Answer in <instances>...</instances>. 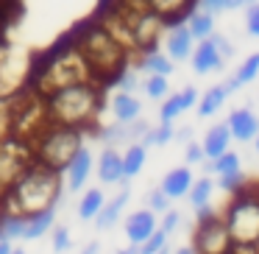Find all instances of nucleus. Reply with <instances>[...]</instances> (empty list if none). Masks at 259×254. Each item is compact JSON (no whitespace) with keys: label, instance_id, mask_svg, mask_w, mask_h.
<instances>
[{"label":"nucleus","instance_id":"nucleus-3","mask_svg":"<svg viewBox=\"0 0 259 254\" xmlns=\"http://www.w3.org/2000/svg\"><path fill=\"white\" fill-rule=\"evenodd\" d=\"M51 123L70 126L84 134L98 131L103 112V87L101 84H75L67 90H59L48 98Z\"/></svg>","mask_w":259,"mask_h":254},{"label":"nucleus","instance_id":"nucleus-39","mask_svg":"<svg viewBox=\"0 0 259 254\" xmlns=\"http://www.w3.org/2000/svg\"><path fill=\"white\" fill-rule=\"evenodd\" d=\"M73 246V237H70V229L67 226H53V251L56 254H64L67 248Z\"/></svg>","mask_w":259,"mask_h":254},{"label":"nucleus","instance_id":"nucleus-50","mask_svg":"<svg viewBox=\"0 0 259 254\" xmlns=\"http://www.w3.org/2000/svg\"><path fill=\"white\" fill-rule=\"evenodd\" d=\"M81 254H98V243H87L84 251H81Z\"/></svg>","mask_w":259,"mask_h":254},{"label":"nucleus","instance_id":"nucleus-1","mask_svg":"<svg viewBox=\"0 0 259 254\" xmlns=\"http://www.w3.org/2000/svg\"><path fill=\"white\" fill-rule=\"evenodd\" d=\"M75 84H98V79L92 73L90 62H87V56L81 53V48L75 45V40L67 37L34 62L28 87L34 92H39L42 98H51L53 92Z\"/></svg>","mask_w":259,"mask_h":254},{"label":"nucleus","instance_id":"nucleus-48","mask_svg":"<svg viewBox=\"0 0 259 254\" xmlns=\"http://www.w3.org/2000/svg\"><path fill=\"white\" fill-rule=\"evenodd\" d=\"M117 254H140V246H134V243H131V246H125V248H120Z\"/></svg>","mask_w":259,"mask_h":254},{"label":"nucleus","instance_id":"nucleus-6","mask_svg":"<svg viewBox=\"0 0 259 254\" xmlns=\"http://www.w3.org/2000/svg\"><path fill=\"white\" fill-rule=\"evenodd\" d=\"M31 148H34V162L45 165V168L56 170V173H64L67 165L73 162V157L84 148V131L51 123L31 142Z\"/></svg>","mask_w":259,"mask_h":254},{"label":"nucleus","instance_id":"nucleus-32","mask_svg":"<svg viewBox=\"0 0 259 254\" xmlns=\"http://www.w3.org/2000/svg\"><path fill=\"white\" fill-rule=\"evenodd\" d=\"M114 90L117 92H134V90H140L142 87V81H140V67H134V64H128V67L123 70V73L114 79Z\"/></svg>","mask_w":259,"mask_h":254},{"label":"nucleus","instance_id":"nucleus-38","mask_svg":"<svg viewBox=\"0 0 259 254\" xmlns=\"http://www.w3.org/2000/svg\"><path fill=\"white\" fill-rule=\"evenodd\" d=\"M145 204H148V209H151V212H162V215L170 209V198L162 193V187H156V190L148 193V196H145Z\"/></svg>","mask_w":259,"mask_h":254},{"label":"nucleus","instance_id":"nucleus-8","mask_svg":"<svg viewBox=\"0 0 259 254\" xmlns=\"http://www.w3.org/2000/svg\"><path fill=\"white\" fill-rule=\"evenodd\" d=\"M34 62L25 51L0 42V98H14L31 84Z\"/></svg>","mask_w":259,"mask_h":254},{"label":"nucleus","instance_id":"nucleus-30","mask_svg":"<svg viewBox=\"0 0 259 254\" xmlns=\"http://www.w3.org/2000/svg\"><path fill=\"white\" fill-rule=\"evenodd\" d=\"M95 137L103 142V148H114L117 142L125 140V126L117 123V120H114V123H103V126H98Z\"/></svg>","mask_w":259,"mask_h":254},{"label":"nucleus","instance_id":"nucleus-9","mask_svg":"<svg viewBox=\"0 0 259 254\" xmlns=\"http://www.w3.org/2000/svg\"><path fill=\"white\" fill-rule=\"evenodd\" d=\"M34 165V148L31 142H23L17 137L0 140V198L6 196V190Z\"/></svg>","mask_w":259,"mask_h":254},{"label":"nucleus","instance_id":"nucleus-44","mask_svg":"<svg viewBox=\"0 0 259 254\" xmlns=\"http://www.w3.org/2000/svg\"><path fill=\"white\" fill-rule=\"evenodd\" d=\"M179 224H181V212H179V209H167V212L162 215V221H159V229H164L170 235Z\"/></svg>","mask_w":259,"mask_h":254},{"label":"nucleus","instance_id":"nucleus-42","mask_svg":"<svg viewBox=\"0 0 259 254\" xmlns=\"http://www.w3.org/2000/svg\"><path fill=\"white\" fill-rule=\"evenodd\" d=\"M209 40H212V42H214V48L220 51L223 62H229V59L234 56V45H231V40H229V37H223V34H212Z\"/></svg>","mask_w":259,"mask_h":254},{"label":"nucleus","instance_id":"nucleus-7","mask_svg":"<svg viewBox=\"0 0 259 254\" xmlns=\"http://www.w3.org/2000/svg\"><path fill=\"white\" fill-rule=\"evenodd\" d=\"M14 101V118H12V137L23 142H34L42 131L51 126V112H48V98L25 87L23 92L12 98Z\"/></svg>","mask_w":259,"mask_h":254},{"label":"nucleus","instance_id":"nucleus-25","mask_svg":"<svg viewBox=\"0 0 259 254\" xmlns=\"http://www.w3.org/2000/svg\"><path fill=\"white\" fill-rule=\"evenodd\" d=\"M226 98H229V92H226L223 84L209 87V90L201 95V101H198V118H212L214 112H220V106L226 103Z\"/></svg>","mask_w":259,"mask_h":254},{"label":"nucleus","instance_id":"nucleus-16","mask_svg":"<svg viewBox=\"0 0 259 254\" xmlns=\"http://www.w3.org/2000/svg\"><path fill=\"white\" fill-rule=\"evenodd\" d=\"M223 56H220V51L214 48L212 40H203L195 45V51H192V70H195L198 76H209L214 73V70L223 67Z\"/></svg>","mask_w":259,"mask_h":254},{"label":"nucleus","instance_id":"nucleus-31","mask_svg":"<svg viewBox=\"0 0 259 254\" xmlns=\"http://www.w3.org/2000/svg\"><path fill=\"white\" fill-rule=\"evenodd\" d=\"M142 90H145V95L153 98V101H164V98L170 95V81L164 79V76H145Z\"/></svg>","mask_w":259,"mask_h":254},{"label":"nucleus","instance_id":"nucleus-10","mask_svg":"<svg viewBox=\"0 0 259 254\" xmlns=\"http://www.w3.org/2000/svg\"><path fill=\"white\" fill-rule=\"evenodd\" d=\"M192 248L198 254H231L234 243L226 229L223 215H212L206 221H195V232H192Z\"/></svg>","mask_w":259,"mask_h":254},{"label":"nucleus","instance_id":"nucleus-34","mask_svg":"<svg viewBox=\"0 0 259 254\" xmlns=\"http://www.w3.org/2000/svg\"><path fill=\"white\" fill-rule=\"evenodd\" d=\"M181 112H184V103H181L179 92H173V95H167L162 101V106H159V123H173Z\"/></svg>","mask_w":259,"mask_h":254},{"label":"nucleus","instance_id":"nucleus-35","mask_svg":"<svg viewBox=\"0 0 259 254\" xmlns=\"http://www.w3.org/2000/svg\"><path fill=\"white\" fill-rule=\"evenodd\" d=\"M237 170H242V162H240V154H237V151H226L223 157L214 159V173H218V176L237 173Z\"/></svg>","mask_w":259,"mask_h":254},{"label":"nucleus","instance_id":"nucleus-19","mask_svg":"<svg viewBox=\"0 0 259 254\" xmlns=\"http://www.w3.org/2000/svg\"><path fill=\"white\" fill-rule=\"evenodd\" d=\"M192 185H195V179H192V170L190 168H173L164 173L162 179V193L167 198H184L187 193L192 190Z\"/></svg>","mask_w":259,"mask_h":254},{"label":"nucleus","instance_id":"nucleus-36","mask_svg":"<svg viewBox=\"0 0 259 254\" xmlns=\"http://www.w3.org/2000/svg\"><path fill=\"white\" fill-rule=\"evenodd\" d=\"M12 118H14V101L0 98V140L12 137Z\"/></svg>","mask_w":259,"mask_h":254},{"label":"nucleus","instance_id":"nucleus-40","mask_svg":"<svg viewBox=\"0 0 259 254\" xmlns=\"http://www.w3.org/2000/svg\"><path fill=\"white\" fill-rule=\"evenodd\" d=\"M220 190H226V193H240L242 187H245V176H242V170H237V173H226V176H220Z\"/></svg>","mask_w":259,"mask_h":254},{"label":"nucleus","instance_id":"nucleus-22","mask_svg":"<svg viewBox=\"0 0 259 254\" xmlns=\"http://www.w3.org/2000/svg\"><path fill=\"white\" fill-rule=\"evenodd\" d=\"M134 67H140V70H145L148 76H164V79H170L173 76V59L167 56L164 51H148V53H142L140 56V62L134 64Z\"/></svg>","mask_w":259,"mask_h":254},{"label":"nucleus","instance_id":"nucleus-56","mask_svg":"<svg viewBox=\"0 0 259 254\" xmlns=\"http://www.w3.org/2000/svg\"><path fill=\"white\" fill-rule=\"evenodd\" d=\"M159 254H170V248H162V251H159Z\"/></svg>","mask_w":259,"mask_h":254},{"label":"nucleus","instance_id":"nucleus-33","mask_svg":"<svg viewBox=\"0 0 259 254\" xmlns=\"http://www.w3.org/2000/svg\"><path fill=\"white\" fill-rule=\"evenodd\" d=\"M256 76H259V53H251V56H248L245 62L234 70V79H237V84H240V87H245V84H251Z\"/></svg>","mask_w":259,"mask_h":254},{"label":"nucleus","instance_id":"nucleus-23","mask_svg":"<svg viewBox=\"0 0 259 254\" xmlns=\"http://www.w3.org/2000/svg\"><path fill=\"white\" fill-rule=\"evenodd\" d=\"M187 28H190L192 40L195 42H203L214 34V14L203 12V9H195V12L187 17Z\"/></svg>","mask_w":259,"mask_h":254},{"label":"nucleus","instance_id":"nucleus-49","mask_svg":"<svg viewBox=\"0 0 259 254\" xmlns=\"http://www.w3.org/2000/svg\"><path fill=\"white\" fill-rule=\"evenodd\" d=\"M14 248H12V243L9 240H0V254H12Z\"/></svg>","mask_w":259,"mask_h":254},{"label":"nucleus","instance_id":"nucleus-4","mask_svg":"<svg viewBox=\"0 0 259 254\" xmlns=\"http://www.w3.org/2000/svg\"><path fill=\"white\" fill-rule=\"evenodd\" d=\"M73 40L81 48V53L87 56V62H90V67L101 87H112L114 79L131 64V56L112 40V34L95 17L87 20L81 28H75Z\"/></svg>","mask_w":259,"mask_h":254},{"label":"nucleus","instance_id":"nucleus-26","mask_svg":"<svg viewBox=\"0 0 259 254\" xmlns=\"http://www.w3.org/2000/svg\"><path fill=\"white\" fill-rule=\"evenodd\" d=\"M103 204H106L103 190H98V187L87 190L84 196H81V204H78V218H81V221H95L98 215H101Z\"/></svg>","mask_w":259,"mask_h":254},{"label":"nucleus","instance_id":"nucleus-54","mask_svg":"<svg viewBox=\"0 0 259 254\" xmlns=\"http://www.w3.org/2000/svg\"><path fill=\"white\" fill-rule=\"evenodd\" d=\"M253 146H256V154H259V134H256V140H253Z\"/></svg>","mask_w":259,"mask_h":254},{"label":"nucleus","instance_id":"nucleus-15","mask_svg":"<svg viewBox=\"0 0 259 254\" xmlns=\"http://www.w3.org/2000/svg\"><path fill=\"white\" fill-rule=\"evenodd\" d=\"M226 126H229L231 137H234L237 142L256 140V134H259V118H256V115H253L248 106L234 109V112L229 115V120H226Z\"/></svg>","mask_w":259,"mask_h":254},{"label":"nucleus","instance_id":"nucleus-18","mask_svg":"<svg viewBox=\"0 0 259 254\" xmlns=\"http://www.w3.org/2000/svg\"><path fill=\"white\" fill-rule=\"evenodd\" d=\"M109 106H112V115L117 123L128 126V123H137L142 115V103L140 98L134 95V92H114L112 101H109Z\"/></svg>","mask_w":259,"mask_h":254},{"label":"nucleus","instance_id":"nucleus-20","mask_svg":"<svg viewBox=\"0 0 259 254\" xmlns=\"http://www.w3.org/2000/svg\"><path fill=\"white\" fill-rule=\"evenodd\" d=\"M123 190L117 193L114 198H109L106 204H103V209H101V215L95 218V226L98 229H112L114 224L120 221V215H123V209H125V204H128V198H131V190H128V179L123 182Z\"/></svg>","mask_w":259,"mask_h":254},{"label":"nucleus","instance_id":"nucleus-41","mask_svg":"<svg viewBox=\"0 0 259 254\" xmlns=\"http://www.w3.org/2000/svg\"><path fill=\"white\" fill-rule=\"evenodd\" d=\"M184 159H187V165H203V162H206L203 142H195V140L187 142V146H184Z\"/></svg>","mask_w":259,"mask_h":254},{"label":"nucleus","instance_id":"nucleus-12","mask_svg":"<svg viewBox=\"0 0 259 254\" xmlns=\"http://www.w3.org/2000/svg\"><path fill=\"white\" fill-rule=\"evenodd\" d=\"M145 3L151 6V12L159 14L167 25L187 23V17L198 9V0H145Z\"/></svg>","mask_w":259,"mask_h":254},{"label":"nucleus","instance_id":"nucleus-24","mask_svg":"<svg viewBox=\"0 0 259 254\" xmlns=\"http://www.w3.org/2000/svg\"><path fill=\"white\" fill-rule=\"evenodd\" d=\"M145 159H148V148L142 146V142H131V146L125 148V154H123V173H125V179L140 176L142 168H145Z\"/></svg>","mask_w":259,"mask_h":254},{"label":"nucleus","instance_id":"nucleus-21","mask_svg":"<svg viewBox=\"0 0 259 254\" xmlns=\"http://www.w3.org/2000/svg\"><path fill=\"white\" fill-rule=\"evenodd\" d=\"M231 140H234V137H231L229 126H226V123H214L212 129L203 134V154H206V159L223 157V154L229 151Z\"/></svg>","mask_w":259,"mask_h":254},{"label":"nucleus","instance_id":"nucleus-11","mask_svg":"<svg viewBox=\"0 0 259 254\" xmlns=\"http://www.w3.org/2000/svg\"><path fill=\"white\" fill-rule=\"evenodd\" d=\"M192 34L187 28V23H176V25H167L164 31V40H162V51L167 53L173 62H184V59L192 56Z\"/></svg>","mask_w":259,"mask_h":254},{"label":"nucleus","instance_id":"nucleus-37","mask_svg":"<svg viewBox=\"0 0 259 254\" xmlns=\"http://www.w3.org/2000/svg\"><path fill=\"white\" fill-rule=\"evenodd\" d=\"M162 248H167V232L164 229H156L145 243L140 246V254H159Z\"/></svg>","mask_w":259,"mask_h":254},{"label":"nucleus","instance_id":"nucleus-13","mask_svg":"<svg viewBox=\"0 0 259 254\" xmlns=\"http://www.w3.org/2000/svg\"><path fill=\"white\" fill-rule=\"evenodd\" d=\"M156 229H159L156 212H151L148 207L137 209V212H131L128 218H125V237H128L134 246H142V243H145Z\"/></svg>","mask_w":259,"mask_h":254},{"label":"nucleus","instance_id":"nucleus-14","mask_svg":"<svg viewBox=\"0 0 259 254\" xmlns=\"http://www.w3.org/2000/svg\"><path fill=\"white\" fill-rule=\"evenodd\" d=\"M92 168H95V157H92L90 146H84V148H81V151L73 157V162L67 165V170H64V176H67V190L78 193L81 187L87 185Z\"/></svg>","mask_w":259,"mask_h":254},{"label":"nucleus","instance_id":"nucleus-55","mask_svg":"<svg viewBox=\"0 0 259 254\" xmlns=\"http://www.w3.org/2000/svg\"><path fill=\"white\" fill-rule=\"evenodd\" d=\"M12 254H25V251H23V248H14V251H12Z\"/></svg>","mask_w":259,"mask_h":254},{"label":"nucleus","instance_id":"nucleus-52","mask_svg":"<svg viewBox=\"0 0 259 254\" xmlns=\"http://www.w3.org/2000/svg\"><path fill=\"white\" fill-rule=\"evenodd\" d=\"M176 254H198V251H195V248H192V246H184V248H179V251H176Z\"/></svg>","mask_w":259,"mask_h":254},{"label":"nucleus","instance_id":"nucleus-43","mask_svg":"<svg viewBox=\"0 0 259 254\" xmlns=\"http://www.w3.org/2000/svg\"><path fill=\"white\" fill-rule=\"evenodd\" d=\"M245 31L251 37H259V3H256V6H248V12H245Z\"/></svg>","mask_w":259,"mask_h":254},{"label":"nucleus","instance_id":"nucleus-51","mask_svg":"<svg viewBox=\"0 0 259 254\" xmlns=\"http://www.w3.org/2000/svg\"><path fill=\"white\" fill-rule=\"evenodd\" d=\"M229 3V9H240V6H245V0H226Z\"/></svg>","mask_w":259,"mask_h":254},{"label":"nucleus","instance_id":"nucleus-29","mask_svg":"<svg viewBox=\"0 0 259 254\" xmlns=\"http://www.w3.org/2000/svg\"><path fill=\"white\" fill-rule=\"evenodd\" d=\"M170 140H176V126L173 123H159V126H151L148 134L142 137V146L151 148V146H167Z\"/></svg>","mask_w":259,"mask_h":254},{"label":"nucleus","instance_id":"nucleus-53","mask_svg":"<svg viewBox=\"0 0 259 254\" xmlns=\"http://www.w3.org/2000/svg\"><path fill=\"white\" fill-rule=\"evenodd\" d=\"M256 3H259V0H245V9L248 6H256Z\"/></svg>","mask_w":259,"mask_h":254},{"label":"nucleus","instance_id":"nucleus-17","mask_svg":"<svg viewBox=\"0 0 259 254\" xmlns=\"http://www.w3.org/2000/svg\"><path fill=\"white\" fill-rule=\"evenodd\" d=\"M98 179L103 185H120V182H125L123 154L117 148H103L101 151V157H98Z\"/></svg>","mask_w":259,"mask_h":254},{"label":"nucleus","instance_id":"nucleus-47","mask_svg":"<svg viewBox=\"0 0 259 254\" xmlns=\"http://www.w3.org/2000/svg\"><path fill=\"white\" fill-rule=\"evenodd\" d=\"M176 140L187 146V142H190V129H176Z\"/></svg>","mask_w":259,"mask_h":254},{"label":"nucleus","instance_id":"nucleus-27","mask_svg":"<svg viewBox=\"0 0 259 254\" xmlns=\"http://www.w3.org/2000/svg\"><path fill=\"white\" fill-rule=\"evenodd\" d=\"M53 221H56V212H53V209L31 215V218L25 221V237L23 240H39L42 235H48V232L53 229Z\"/></svg>","mask_w":259,"mask_h":254},{"label":"nucleus","instance_id":"nucleus-45","mask_svg":"<svg viewBox=\"0 0 259 254\" xmlns=\"http://www.w3.org/2000/svg\"><path fill=\"white\" fill-rule=\"evenodd\" d=\"M198 9H203V12L218 17V14L229 12V3H226V0H198Z\"/></svg>","mask_w":259,"mask_h":254},{"label":"nucleus","instance_id":"nucleus-5","mask_svg":"<svg viewBox=\"0 0 259 254\" xmlns=\"http://www.w3.org/2000/svg\"><path fill=\"white\" fill-rule=\"evenodd\" d=\"M226 229L231 235V254H259V190L242 187L223 212Z\"/></svg>","mask_w":259,"mask_h":254},{"label":"nucleus","instance_id":"nucleus-2","mask_svg":"<svg viewBox=\"0 0 259 254\" xmlns=\"http://www.w3.org/2000/svg\"><path fill=\"white\" fill-rule=\"evenodd\" d=\"M59 201H62V173L34 162L0 198V212L31 218V215L56 209Z\"/></svg>","mask_w":259,"mask_h":254},{"label":"nucleus","instance_id":"nucleus-46","mask_svg":"<svg viewBox=\"0 0 259 254\" xmlns=\"http://www.w3.org/2000/svg\"><path fill=\"white\" fill-rule=\"evenodd\" d=\"M179 98H181V103H184V112L192 109V106H198V101H201V95H198L195 87H184V90H179Z\"/></svg>","mask_w":259,"mask_h":254},{"label":"nucleus","instance_id":"nucleus-28","mask_svg":"<svg viewBox=\"0 0 259 254\" xmlns=\"http://www.w3.org/2000/svg\"><path fill=\"white\" fill-rule=\"evenodd\" d=\"M212 193H214V185H212V179H209V176H201V179H195L192 190L187 193V198H190V207H192V209L206 207V204L212 201Z\"/></svg>","mask_w":259,"mask_h":254}]
</instances>
